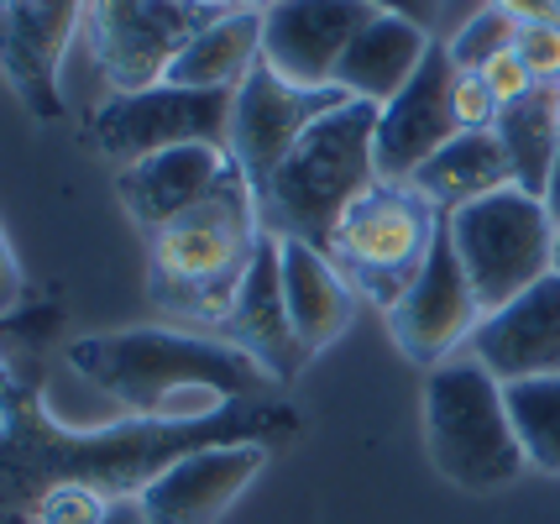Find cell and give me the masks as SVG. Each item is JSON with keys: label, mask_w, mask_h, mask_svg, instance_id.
<instances>
[{"label": "cell", "mask_w": 560, "mask_h": 524, "mask_svg": "<svg viewBox=\"0 0 560 524\" xmlns=\"http://www.w3.org/2000/svg\"><path fill=\"white\" fill-rule=\"evenodd\" d=\"M299 435L283 399L231 404L210 420H126L69 430L37 394H5L0 409V524H105L158 473L210 446H272Z\"/></svg>", "instance_id": "cell-1"}, {"label": "cell", "mask_w": 560, "mask_h": 524, "mask_svg": "<svg viewBox=\"0 0 560 524\" xmlns=\"http://www.w3.org/2000/svg\"><path fill=\"white\" fill-rule=\"evenodd\" d=\"M69 368L121 404L131 420H210L231 404L278 399V377L242 347L158 325L79 336L69 347Z\"/></svg>", "instance_id": "cell-2"}, {"label": "cell", "mask_w": 560, "mask_h": 524, "mask_svg": "<svg viewBox=\"0 0 560 524\" xmlns=\"http://www.w3.org/2000/svg\"><path fill=\"white\" fill-rule=\"evenodd\" d=\"M268 225L262 205L246 174L231 168L199 205H189L178 221L152 231V263H147V294L163 315L195 325H220L242 294L246 273L257 263Z\"/></svg>", "instance_id": "cell-3"}, {"label": "cell", "mask_w": 560, "mask_h": 524, "mask_svg": "<svg viewBox=\"0 0 560 524\" xmlns=\"http://www.w3.org/2000/svg\"><path fill=\"white\" fill-rule=\"evenodd\" d=\"M377 110L383 105L372 101H346L330 116H319L293 142L283 168L257 195L262 225L272 236H293V242H310L319 252L330 247V236L346 221V210L362 200L372 184H383L377 178V158H372Z\"/></svg>", "instance_id": "cell-4"}, {"label": "cell", "mask_w": 560, "mask_h": 524, "mask_svg": "<svg viewBox=\"0 0 560 524\" xmlns=\"http://www.w3.org/2000/svg\"><path fill=\"white\" fill-rule=\"evenodd\" d=\"M424 446L445 482L462 493H498L524 477L529 456L518 446L503 383L477 357H451L424 377Z\"/></svg>", "instance_id": "cell-5"}, {"label": "cell", "mask_w": 560, "mask_h": 524, "mask_svg": "<svg viewBox=\"0 0 560 524\" xmlns=\"http://www.w3.org/2000/svg\"><path fill=\"white\" fill-rule=\"evenodd\" d=\"M440 221L445 216L409 184H372L336 225L325 257L336 263V273L351 289H362L372 304L393 310L424 268V257L440 236Z\"/></svg>", "instance_id": "cell-6"}, {"label": "cell", "mask_w": 560, "mask_h": 524, "mask_svg": "<svg viewBox=\"0 0 560 524\" xmlns=\"http://www.w3.org/2000/svg\"><path fill=\"white\" fill-rule=\"evenodd\" d=\"M445 231L488 315L535 289L545 273H556V221L545 200L524 195L518 184L451 210Z\"/></svg>", "instance_id": "cell-7"}, {"label": "cell", "mask_w": 560, "mask_h": 524, "mask_svg": "<svg viewBox=\"0 0 560 524\" xmlns=\"http://www.w3.org/2000/svg\"><path fill=\"white\" fill-rule=\"evenodd\" d=\"M231 116H236V90L152 84L137 95H105L90 110V148L116 168H131L152 152L184 142H210L231 152Z\"/></svg>", "instance_id": "cell-8"}, {"label": "cell", "mask_w": 560, "mask_h": 524, "mask_svg": "<svg viewBox=\"0 0 560 524\" xmlns=\"http://www.w3.org/2000/svg\"><path fill=\"white\" fill-rule=\"evenodd\" d=\"M236 11V5H205V0H90V43L105 84L116 95H137L163 84L178 53L199 32Z\"/></svg>", "instance_id": "cell-9"}, {"label": "cell", "mask_w": 560, "mask_h": 524, "mask_svg": "<svg viewBox=\"0 0 560 524\" xmlns=\"http://www.w3.org/2000/svg\"><path fill=\"white\" fill-rule=\"evenodd\" d=\"M341 84H325V90H304V84H289L283 74H272L268 63H257L252 74L242 79L236 90V116H231V158L246 174V184L262 195L272 184V174L283 168V158L293 152V142L319 121L330 116L336 105H346Z\"/></svg>", "instance_id": "cell-10"}, {"label": "cell", "mask_w": 560, "mask_h": 524, "mask_svg": "<svg viewBox=\"0 0 560 524\" xmlns=\"http://www.w3.org/2000/svg\"><path fill=\"white\" fill-rule=\"evenodd\" d=\"M482 300H477V289H471V278H466L462 257H456V242H451V231L440 221V236L430 257H424V268L419 278L409 283V294L388 310V330L398 351L419 362V368H440V362H451V351L471 341V330L482 325Z\"/></svg>", "instance_id": "cell-11"}, {"label": "cell", "mask_w": 560, "mask_h": 524, "mask_svg": "<svg viewBox=\"0 0 560 524\" xmlns=\"http://www.w3.org/2000/svg\"><path fill=\"white\" fill-rule=\"evenodd\" d=\"M451 84H456V63H451V53L435 43L430 58L419 63V74L377 110L372 158H377V178H383V184H409V178L462 131L456 110H451Z\"/></svg>", "instance_id": "cell-12"}, {"label": "cell", "mask_w": 560, "mask_h": 524, "mask_svg": "<svg viewBox=\"0 0 560 524\" xmlns=\"http://www.w3.org/2000/svg\"><path fill=\"white\" fill-rule=\"evenodd\" d=\"M262 11H268L262 63L289 84H304V90L336 84L346 48L377 16L366 0H272Z\"/></svg>", "instance_id": "cell-13"}, {"label": "cell", "mask_w": 560, "mask_h": 524, "mask_svg": "<svg viewBox=\"0 0 560 524\" xmlns=\"http://www.w3.org/2000/svg\"><path fill=\"white\" fill-rule=\"evenodd\" d=\"M90 0H16L0 5V74L37 121L63 116V53Z\"/></svg>", "instance_id": "cell-14"}, {"label": "cell", "mask_w": 560, "mask_h": 524, "mask_svg": "<svg viewBox=\"0 0 560 524\" xmlns=\"http://www.w3.org/2000/svg\"><path fill=\"white\" fill-rule=\"evenodd\" d=\"M268 456L272 446H257V441L195 451V456L173 462L168 473L152 477L137 493V503H142L147 524H215L257 482Z\"/></svg>", "instance_id": "cell-15"}, {"label": "cell", "mask_w": 560, "mask_h": 524, "mask_svg": "<svg viewBox=\"0 0 560 524\" xmlns=\"http://www.w3.org/2000/svg\"><path fill=\"white\" fill-rule=\"evenodd\" d=\"M471 357L498 383L560 373V273H545L535 289L482 315L471 330Z\"/></svg>", "instance_id": "cell-16"}, {"label": "cell", "mask_w": 560, "mask_h": 524, "mask_svg": "<svg viewBox=\"0 0 560 524\" xmlns=\"http://www.w3.org/2000/svg\"><path fill=\"white\" fill-rule=\"evenodd\" d=\"M215 336L231 341V347H242L252 362H262L278 383L299 377V368L310 362V351L299 347L293 321H289V300H283V242L272 231L262 236L257 263H252V273H246L231 315L215 325Z\"/></svg>", "instance_id": "cell-17"}, {"label": "cell", "mask_w": 560, "mask_h": 524, "mask_svg": "<svg viewBox=\"0 0 560 524\" xmlns=\"http://www.w3.org/2000/svg\"><path fill=\"white\" fill-rule=\"evenodd\" d=\"M231 168V152L210 148V142H184V148L152 152L131 168H116V195L131 210V221L147 231H163L178 221L189 205H199Z\"/></svg>", "instance_id": "cell-18"}, {"label": "cell", "mask_w": 560, "mask_h": 524, "mask_svg": "<svg viewBox=\"0 0 560 524\" xmlns=\"http://www.w3.org/2000/svg\"><path fill=\"white\" fill-rule=\"evenodd\" d=\"M430 48H435V37H430L424 26L377 11V16L357 32V43L346 48L341 69H336V84H341L351 101L388 105L393 95L419 74V63L430 58Z\"/></svg>", "instance_id": "cell-19"}, {"label": "cell", "mask_w": 560, "mask_h": 524, "mask_svg": "<svg viewBox=\"0 0 560 524\" xmlns=\"http://www.w3.org/2000/svg\"><path fill=\"white\" fill-rule=\"evenodd\" d=\"M278 242H283V300H289L293 336L315 357L351 325L357 300H351V283L336 273V263L319 247L293 242V236H278Z\"/></svg>", "instance_id": "cell-20"}, {"label": "cell", "mask_w": 560, "mask_h": 524, "mask_svg": "<svg viewBox=\"0 0 560 524\" xmlns=\"http://www.w3.org/2000/svg\"><path fill=\"white\" fill-rule=\"evenodd\" d=\"M513 184V168H509V152L498 142V131H456L445 148L409 178V189L424 195L435 205L440 216L462 210V205L482 200V195H498Z\"/></svg>", "instance_id": "cell-21"}, {"label": "cell", "mask_w": 560, "mask_h": 524, "mask_svg": "<svg viewBox=\"0 0 560 524\" xmlns=\"http://www.w3.org/2000/svg\"><path fill=\"white\" fill-rule=\"evenodd\" d=\"M262 26L268 11L262 5H236L225 11L210 32H199L189 48L178 53L163 84L178 90H242V79L262 63Z\"/></svg>", "instance_id": "cell-22"}, {"label": "cell", "mask_w": 560, "mask_h": 524, "mask_svg": "<svg viewBox=\"0 0 560 524\" xmlns=\"http://www.w3.org/2000/svg\"><path fill=\"white\" fill-rule=\"evenodd\" d=\"M498 142L509 152V168L513 184L524 195L545 200L550 189V168H556V152H560V105H556V84H539L535 95H524L518 105H503L498 110Z\"/></svg>", "instance_id": "cell-23"}, {"label": "cell", "mask_w": 560, "mask_h": 524, "mask_svg": "<svg viewBox=\"0 0 560 524\" xmlns=\"http://www.w3.org/2000/svg\"><path fill=\"white\" fill-rule=\"evenodd\" d=\"M503 399H509L513 430H518L529 467L560 477V373L503 383Z\"/></svg>", "instance_id": "cell-24"}, {"label": "cell", "mask_w": 560, "mask_h": 524, "mask_svg": "<svg viewBox=\"0 0 560 524\" xmlns=\"http://www.w3.org/2000/svg\"><path fill=\"white\" fill-rule=\"evenodd\" d=\"M518 43V22H513L509 11H498V5H482L477 16H466L462 32H451V63L462 69V74H477V69H488L498 53H509Z\"/></svg>", "instance_id": "cell-25"}, {"label": "cell", "mask_w": 560, "mask_h": 524, "mask_svg": "<svg viewBox=\"0 0 560 524\" xmlns=\"http://www.w3.org/2000/svg\"><path fill=\"white\" fill-rule=\"evenodd\" d=\"M513 53L524 58V69L535 74V84H560V22L518 26Z\"/></svg>", "instance_id": "cell-26"}, {"label": "cell", "mask_w": 560, "mask_h": 524, "mask_svg": "<svg viewBox=\"0 0 560 524\" xmlns=\"http://www.w3.org/2000/svg\"><path fill=\"white\" fill-rule=\"evenodd\" d=\"M451 110H456L462 131H488V126L498 121V101H492L488 79L462 74V69H456V84H451Z\"/></svg>", "instance_id": "cell-27"}, {"label": "cell", "mask_w": 560, "mask_h": 524, "mask_svg": "<svg viewBox=\"0 0 560 524\" xmlns=\"http://www.w3.org/2000/svg\"><path fill=\"white\" fill-rule=\"evenodd\" d=\"M477 74L488 79V90H492V101H498V110H503V105H518L524 95H535V90H539L535 74L524 69V58H518L513 48H509V53H498L488 69H477Z\"/></svg>", "instance_id": "cell-28"}, {"label": "cell", "mask_w": 560, "mask_h": 524, "mask_svg": "<svg viewBox=\"0 0 560 524\" xmlns=\"http://www.w3.org/2000/svg\"><path fill=\"white\" fill-rule=\"evenodd\" d=\"M372 11H383V16H404V22L424 26L430 37H435V26L445 22V5L451 0H366Z\"/></svg>", "instance_id": "cell-29"}, {"label": "cell", "mask_w": 560, "mask_h": 524, "mask_svg": "<svg viewBox=\"0 0 560 524\" xmlns=\"http://www.w3.org/2000/svg\"><path fill=\"white\" fill-rule=\"evenodd\" d=\"M26 283H22V263H16V252H11V242H5V231H0V321L22 304Z\"/></svg>", "instance_id": "cell-30"}, {"label": "cell", "mask_w": 560, "mask_h": 524, "mask_svg": "<svg viewBox=\"0 0 560 524\" xmlns=\"http://www.w3.org/2000/svg\"><path fill=\"white\" fill-rule=\"evenodd\" d=\"M498 11H509L518 26H539V22H560V0H492Z\"/></svg>", "instance_id": "cell-31"}, {"label": "cell", "mask_w": 560, "mask_h": 524, "mask_svg": "<svg viewBox=\"0 0 560 524\" xmlns=\"http://www.w3.org/2000/svg\"><path fill=\"white\" fill-rule=\"evenodd\" d=\"M545 210H550V221L560 225V152H556V168H550V189H545Z\"/></svg>", "instance_id": "cell-32"}, {"label": "cell", "mask_w": 560, "mask_h": 524, "mask_svg": "<svg viewBox=\"0 0 560 524\" xmlns=\"http://www.w3.org/2000/svg\"><path fill=\"white\" fill-rule=\"evenodd\" d=\"M105 524H147V514H142V503L137 499H126V503H116V514Z\"/></svg>", "instance_id": "cell-33"}, {"label": "cell", "mask_w": 560, "mask_h": 524, "mask_svg": "<svg viewBox=\"0 0 560 524\" xmlns=\"http://www.w3.org/2000/svg\"><path fill=\"white\" fill-rule=\"evenodd\" d=\"M205 5H257V0H205Z\"/></svg>", "instance_id": "cell-34"}, {"label": "cell", "mask_w": 560, "mask_h": 524, "mask_svg": "<svg viewBox=\"0 0 560 524\" xmlns=\"http://www.w3.org/2000/svg\"><path fill=\"white\" fill-rule=\"evenodd\" d=\"M556 273H560V225H556Z\"/></svg>", "instance_id": "cell-35"}, {"label": "cell", "mask_w": 560, "mask_h": 524, "mask_svg": "<svg viewBox=\"0 0 560 524\" xmlns=\"http://www.w3.org/2000/svg\"><path fill=\"white\" fill-rule=\"evenodd\" d=\"M0 409H5V388H0Z\"/></svg>", "instance_id": "cell-36"}, {"label": "cell", "mask_w": 560, "mask_h": 524, "mask_svg": "<svg viewBox=\"0 0 560 524\" xmlns=\"http://www.w3.org/2000/svg\"><path fill=\"white\" fill-rule=\"evenodd\" d=\"M556 105H560V84H556Z\"/></svg>", "instance_id": "cell-37"}, {"label": "cell", "mask_w": 560, "mask_h": 524, "mask_svg": "<svg viewBox=\"0 0 560 524\" xmlns=\"http://www.w3.org/2000/svg\"><path fill=\"white\" fill-rule=\"evenodd\" d=\"M0 5H16V0H0Z\"/></svg>", "instance_id": "cell-38"}, {"label": "cell", "mask_w": 560, "mask_h": 524, "mask_svg": "<svg viewBox=\"0 0 560 524\" xmlns=\"http://www.w3.org/2000/svg\"><path fill=\"white\" fill-rule=\"evenodd\" d=\"M257 5H272V0H257Z\"/></svg>", "instance_id": "cell-39"}]
</instances>
